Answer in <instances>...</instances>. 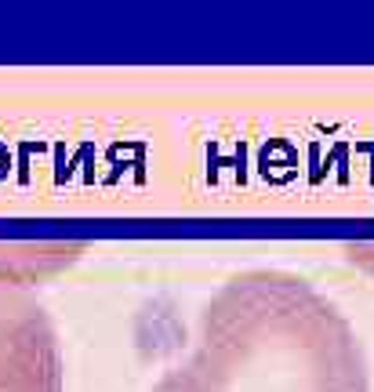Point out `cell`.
<instances>
[{
    "mask_svg": "<svg viewBox=\"0 0 374 392\" xmlns=\"http://www.w3.org/2000/svg\"><path fill=\"white\" fill-rule=\"evenodd\" d=\"M156 392H367L356 334L295 276L233 280L193 360Z\"/></svg>",
    "mask_w": 374,
    "mask_h": 392,
    "instance_id": "6da1fadb",
    "label": "cell"
},
{
    "mask_svg": "<svg viewBox=\"0 0 374 392\" xmlns=\"http://www.w3.org/2000/svg\"><path fill=\"white\" fill-rule=\"evenodd\" d=\"M0 392H62L55 323L22 283L0 276Z\"/></svg>",
    "mask_w": 374,
    "mask_h": 392,
    "instance_id": "7a4b0ae2",
    "label": "cell"
}]
</instances>
